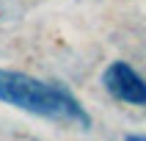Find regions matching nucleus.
Masks as SVG:
<instances>
[{
	"label": "nucleus",
	"instance_id": "1",
	"mask_svg": "<svg viewBox=\"0 0 146 141\" xmlns=\"http://www.w3.org/2000/svg\"><path fill=\"white\" fill-rule=\"evenodd\" d=\"M0 100L64 127H80V130L91 127V116L80 108V102L72 94L22 72L0 69Z\"/></svg>",
	"mask_w": 146,
	"mask_h": 141
},
{
	"label": "nucleus",
	"instance_id": "3",
	"mask_svg": "<svg viewBox=\"0 0 146 141\" xmlns=\"http://www.w3.org/2000/svg\"><path fill=\"white\" fill-rule=\"evenodd\" d=\"M124 141H146V136H127Z\"/></svg>",
	"mask_w": 146,
	"mask_h": 141
},
{
	"label": "nucleus",
	"instance_id": "2",
	"mask_svg": "<svg viewBox=\"0 0 146 141\" xmlns=\"http://www.w3.org/2000/svg\"><path fill=\"white\" fill-rule=\"evenodd\" d=\"M102 83L110 97L119 102H130V105H146V80L141 78L130 64L113 61L102 75Z\"/></svg>",
	"mask_w": 146,
	"mask_h": 141
}]
</instances>
